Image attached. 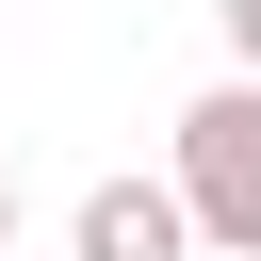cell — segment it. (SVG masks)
I'll return each instance as SVG.
<instances>
[{
  "label": "cell",
  "mask_w": 261,
  "mask_h": 261,
  "mask_svg": "<svg viewBox=\"0 0 261 261\" xmlns=\"http://www.w3.org/2000/svg\"><path fill=\"white\" fill-rule=\"evenodd\" d=\"M212 16H228V65L261 82V0H212Z\"/></svg>",
  "instance_id": "cell-3"
},
{
  "label": "cell",
  "mask_w": 261,
  "mask_h": 261,
  "mask_svg": "<svg viewBox=\"0 0 261 261\" xmlns=\"http://www.w3.org/2000/svg\"><path fill=\"white\" fill-rule=\"evenodd\" d=\"M0 245H16V179H0Z\"/></svg>",
  "instance_id": "cell-4"
},
{
  "label": "cell",
  "mask_w": 261,
  "mask_h": 261,
  "mask_svg": "<svg viewBox=\"0 0 261 261\" xmlns=\"http://www.w3.org/2000/svg\"><path fill=\"white\" fill-rule=\"evenodd\" d=\"M179 212H196V245L261 261V82H245V65L179 114Z\"/></svg>",
  "instance_id": "cell-1"
},
{
  "label": "cell",
  "mask_w": 261,
  "mask_h": 261,
  "mask_svg": "<svg viewBox=\"0 0 261 261\" xmlns=\"http://www.w3.org/2000/svg\"><path fill=\"white\" fill-rule=\"evenodd\" d=\"M179 245H196L179 179H98V196H82V228H65V261H179Z\"/></svg>",
  "instance_id": "cell-2"
}]
</instances>
